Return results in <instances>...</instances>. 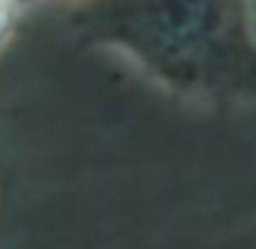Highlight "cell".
Masks as SVG:
<instances>
[{
	"mask_svg": "<svg viewBox=\"0 0 256 249\" xmlns=\"http://www.w3.org/2000/svg\"><path fill=\"white\" fill-rule=\"evenodd\" d=\"M10 3H13V0H0V29H4L6 16H10Z\"/></svg>",
	"mask_w": 256,
	"mask_h": 249,
	"instance_id": "1",
	"label": "cell"
}]
</instances>
